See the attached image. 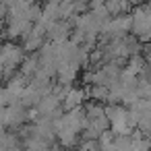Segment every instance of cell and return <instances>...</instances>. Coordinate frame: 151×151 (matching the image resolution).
I'll list each match as a JSON object with an SVG mask.
<instances>
[{
	"instance_id": "cell-1",
	"label": "cell",
	"mask_w": 151,
	"mask_h": 151,
	"mask_svg": "<svg viewBox=\"0 0 151 151\" xmlns=\"http://www.w3.org/2000/svg\"><path fill=\"white\" fill-rule=\"evenodd\" d=\"M106 118L110 122V130L114 134H130V124H128V110L118 106V104H110L104 108Z\"/></svg>"
},
{
	"instance_id": "cell-3",
	"label": "cell",
	"mask_w": 151,
	"mask_h": 151,
	"mask_svg": "<svg viewBox=\"0 0 151 151\" xmlns=\"http://www.w3.org/2000/svg\"><path fill=\"white\" fill-rule=\"evenodd\" d=\"M99 151H118V149L114 147V143H110V145H104V147H99Z\"/></svg>"
},
{
	"instance_id": "cell-2",
	"label": "cell",
	"mask_w": 151,
	"mask_h": 151,
	"mask_svg": "<svg viewBox=\"0 0 151 151\" xmlns=\"http://www.w3.org/2000/svg\"><path fill=\"white\" fill-rule=\"evenodd\" d=\"M85 91L83 89H75V87H68V91L64 93V97H62V101H60V106L64 108V110H75V108H81L83 106V101H85Z\"/></svg>"
}]
</instances>
